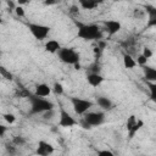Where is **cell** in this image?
<instances>
[{"label":"cell","instance_id":"1f68e13d","mask_svg":"<svg viewBox=\"0 0 156 156\" xmlns=\"http://www.w3.org/2000/svg\"><path fill=\"white\" fill-rule=\"evenodd\" d=\"M6 132H7V127L0 123V136H4Z\"/></svg>","mask_w":156,"mask_h":156},{"label":"cell","instance_id":"d6a6232c","mask_svg":"<svg viewBox=\"0 0 156 156\" xmlns=\"http://www.w3.org/2000/svg\"><path fill=\"white\" fill-rule=\"evenodd\" d=\"M6 4H7V6H9V9H10V10H15L16 5H15L13 0H6Z\"/></svg>","mask_w":156,"mask_h":156},{"label":"cell","instance_id":"2e32d148","mask_svg":"<svg viewBox=\"0 0 156 156\" xmlns=\"http://www.w3.org/2000/svg\"><path fill=\"white\" fill-rule=\"evenodd\" d=\"M123 65H124L126 68L132 69V68H134L136 66V62L129 54H123Z\"/></svg>","mask_w":156,"mask_h":156},{"label":"cell","instance_id":"ab89813d","mask_svg":"<svg viewBox=\"0 0 156 156\" xmlns=\"http://www.w3.org/2000/svg\"><path fill=\"white\" fill-rule=\"evenodd\" d=\"M2 23V18H1V16H0V24Z\"/></svg>","mask_w":156,"mask_h":156},{"label":"cell","instance_id":"7a4b0ae2","mask_svg":"<svg viewBox=\"0 0 156 156\" xmlns=\"http://www.w3.org/2000/svg\"><path fill=\"white\" fill-rule=\"evenodd\" d=\"M26 96L30 104V111H29L30 115H39V113H43L48 110L55 108V104L52 101L45 99V98L38 96V95L32 94V93H27Z\"/></svg>","mask_w":156,"mask_h":156},{"label":"cell","instance_id":"4fadbf2b","mask_svg":"<svg viewBox=\"0 0 156 156\" xmlns=\"http://www.w3.org/2000/svg\"><path fill=\"white\" fill-rule=\"evenodd\" d=\"M44 48H45V51H46V52L57 54V51L61 49V44H60L57 40H55V39H50V40H48V41L45 43Z\"/></svg>","mask_w":156,"mask_h":156},{"label":"cell","instance_id":"4dcf8cb0","mask_svg":"<svg viewBox=\"0 0 156 156\" xmlns=\"http://www.w3.org/2000/svg\"><path fill=\"white\" fill-rule=\"evenodd\" d=\"M79 123H80L82 128H84V129H91V128H93V127H91V126H90V124H89V123H88V122H87L84 118H82Z\"/></svg>","mask_w":156,"mask_h":156},{"label":"cell","instance_id":"8fae6325","mask_svg":"<svg viewBox=\"0 0 156 156\" xmlns=\"http://www.w3.org/2000/svg\"><path fill=\"white\" fill-rule=\"evenodd\" d=\"M34 94L38 96H41V98H46L51 94V87L48 85L46 83H39L35 85Z\"/></svg>","mask_w":156,"mask_h":156},{"label":"cell","instance_id":"e575fe53","mask_svg":"<svg viewBox=\"0 0 156 156\" xmlns=\"http://www.w3.org/2000/svg\"><path fill=\"white\" fill-rule=\"evenodd\" d=\"M16 1H17V4H18L20 6H23V5H26V4L29 2V0H16Z\"/></svg>","mask_w":156,"mask_h":156},{"label":"cell","instance_id":"5bb4252c","mask_svg":"<svg viewBox=\"0 0 156 156\" xmlns=\"http://www.w3.org/2000/svg\"><path fill=\"white\" fill-rule=\"evenodd\" d=\"M143 71H144V77L147 82H156V69L151 66H143Z\"/></svg>","mask_w":156,"mask_h":156},{"label":"cell","instance_id":"836d02e7","mask_svg":"<svg viewBox=\"0 0 156 156\" xmlns=\"http://www.w3.org/2000/svg\"><path fill=\"white\" fill-rule=\"evenodd\" d=\"M44 4L45 5H55V4H57V0H44Z\"/></svg>","mask_w":156,"mask_h":156},{"label":"cell","instance_id":"f546056e","mask_svg":"<svg viewBox=\"0 0 156 156\" xmlns=\"http://www.w3.org/2000/svg\"><path fill=\"white\" fill-rule=\"evenodd\" d=\"M69 13H71V15H78V13H79V7H78L77 5H72V6L69 7Z\"/></svg>","mask_w":156,"mask_h":156},{"label":"cell","instance_id":"74e56055","mask_svg":"<svg viewBox=\"0 0 156 156\" xmlns=\"http://www.w3.org/2000/svg\"><path fill=\"white\" fill-rule=\"evenodd\" d=\"M104 1H105V0H94V2L96 4V6H98V5H100V4H102Z\"/></svg>","mask_w":156,"mask_h":156},{"label":"cell","instance_id":"4316f807","mask_svg":"<svg viewBox=\"0 0 156 156\" xmlns=\"http://www.w3.org/2000/svg\"><path fill=\"white\" fill-rule=\"evenodd\" d=\"M143 55L146 57V58H150L152 55H154V52H152V50L150 49V48H147V46H145L144 49H143Z\"/></svg>","mask_w":156,"mask_h":156},{"label":"cell","instance_id":"ac0fdd59","mask_svg":"<svg viewBox=\"0 0 156 156\" xmlns=\"http://www.w3.org/2000/svg\"><path fill=\"white\" fill-rule=\"evenodd\" d=\"M0 76L4 78V79H6V80H13V74L5 67V66H2V65H0Z\"/></svg>","mask_w":156,"mask_h":156},{"label":"cell","instance_id":"d590c367","mask_svg":"<svg viewBox=\"0 0 156 156\" xmlns=\"http://www.w3.org/2000/svg\"><path fill=\"white\" fill-rule=\"evenodd\" d=\"M6 149H7V151H9V152H12V154L16 151L15 146H10V145H6Z\"/></svg>","mask_w":156,"mask_h":156},{"label":"cell","instance_id":"d4e9b609","mask_svg":"<svg viewBox=\"0 0 156 156\" xmlns=\"http://www.w3.org/2000/svg\"><path fill=\"white\" fill-rule=\"evenodd\" d=\"M15 13L18 16V17H24V15H26V11H24V9L22 7V6H20V5H17L16 7H15Z\"/></svg>","mask_w":156,"mask_h":156},{"label":"cell","instance_id":"52a82bcc","mask_svg":"<svg viewBox=\"0 0 156 156\" xmlns=\"http://www.w3.org/2000/svg\"><path fill=\"white\" fill-rule=\"evenodd\" d=\"M78 124V121L72 117V115L66 111L62 106H60V115H58V126L62 128H72Z\"/></svg>","mask_w":156,"mask_h":156},{"label":"cell","instance_id":"ffe728a7","mask_svg":"<svg viewBox=\"0 0 156 156\" xmlns=\"http://www.w3.org/2000/svg\"><path fill=\"white\" fill-rule=\"evenodd\" d=\"M55 108H51V110H48V111H45V112H43V118L45 119V121H50V119H52L54 117H55Z\"/></svg>","mask_w":156,"mask_h":156},{"label":"cell","instance_id":"8d00e7d4","mask_svg":"<svg viewBox=\"0 0 156 156\" xmlns=\"http://www.w3.org/2000/svg\"><path fill=\"white\" fill-rule=\"evenodd\" d=\"M73 66H74V68H76L77 71H78V69H80V63H79V62H78V63H74Z\"/></svg>","mask_w":156,"mask_h":156},{"label":"cell","instance_id":"7402d4cb","mask_svg":"<svg viewBox=\"0 0 156 156\" xmlns=\"http://www.w3.org/2000/svg\"><path fill=\"white\" fill-rule=\"evenodd\" d=\"M12 143H13L15 146H22V145L26 144V139L23 136H15L12 139Z\"/></svg>","mask_w":156,"mask_h":156},{"label":"cell","instance_id":"484cf974","mask_svg":"<svg viewBox=\"0 0 156 156\" xmlns=\"http://www.w3.org/2000/svg\"><path fill=\"white\" fill-rule=\"evenodd\" d=\"M133 16L136 17V18H143L145 16V10H141V9H135L134 12H133Z\"/></svg>","mask_w":156,"mask_h":156},{"label":"cell","instance_id":"9c48e42d","mask_svg":"<svg viewBox=\"0 0 156 156\" xmlns=\"http://www.w3.org/2000/svg\"><path fill=\"white\" fill-rule=\"evenodd\" d=\"M52 152H54V146L50 143H48L45 140H40L38 143V147L35 150L37 155H39V156H48V155H50Z\"/></svg>","mask_w":156,"mask_h":156},{"label":"cell","instance_id":"60d3db41","mask_svg":"<svg viewBox=\"0 0 156 156\" xmlns=\"http://www.w3.org/2000/svg\"><path fill=\"white\" fill-rule=\"evenodd\" d=\"M0 55H1V52H0Z\"/></svg>","mask_w":156,"mask_h":156},{"label":"cell","instance_id":"83f0119b","mask_svg":"<svg viewBox=\"0 0 156 156\" xmlns=\"http://www.w3.org/2000/svg\"><path fill=\"white\" fill-rule=\"evenodd\" d=\"M98 155L100 156H113V152L110 150H98Z\"/></svg>","mask_w":156,"mask_h":156},{"label":"cell","instance_id":"f1b7e54d","mask_svg":"<svg viewBox=\"0 0 156 156\" xmlns=\"http://www.w3.org/2000/svg\"><path fill=\"white\" fill-rule=\"evenodd\" d=\"M149 87H150V90H151V99L155 100V89H156L155 82H150V83H149Z\"/></svg>","mask_w":156,"mask_h":156},{"label":"cell","instance_id":"9a60e30c","mask_svg":"<svg viewBox=\"0 0 156 156\" xmlns=\"http://www.w3.org/2000/svg\"><path fill=\"white\" fill-rule=\"evenodd\" d=\"M143 126H144V121H143V119H138V118H136L135 123H134V124H133V126L127 130V132H128V138H129V139H133V138L135 136V134L141 129V127H143Z\"/></svg>","mask_w":156,"mask_h":156},{"label":"cell","instance_id":"6da1fadb","mask_svg":"<svg viewBox=\"0 0 156 156\" xmlns=\"http://www.w3.org/2000/svg\"><path fill=\"white\" fill-rule=\"evenodd\" d=\"M74 24L77 26V37L91 41V40H101L102 39V32L100 27L95 23H82L74 20Z\"/></svg>","mask_w":156,"mask_h":156},{"label":"cell","instance_id":"7c38bea8","mask_svg":"<svg viewBox=\"0 0 156 156\" xmlns=\"http://www.w3.org/2000/svg\"><path fill=\"white\" fill-rule=\"evenodd\" d=\"M96 104L104 111H110V110L113 108V102L108 98H106V96H98L96 98Z\"/></svg>","mask_w":156,"mask_h":156},{"label":"cell","instance_id":"44dd1931","mask_svg":"<svg viewBox=\"0 0 156 156\" xmlns=\"http://www.w3.org/2000/svg\"><path fill=\"white\" fill-rule=\"evenodd\" d=\"M2 118H4L7 123H10V124H12V123L16 122V116H15L13 113H10V112L4 113V115H2Z\"/></svg>","mask_w":156,"mask_h":156},{"label":"cell","instance_id":"cb8c5ba5","mask_svg":"<svg viewBox=\"0 0 156 156\" xmlns=\"http://www.w3.org/2000/svg\"><path fill=\"white\" fill-rule=\"evenodd\" d=\"M135 121H136V117L134 116V115H130L129 117H128V119H127V123H126V128H127V130L135 123Z\"/></svg>","mask_w":156,"mask_h":156},{"label":"cell","instance_id":"277c9868","mask_svg":"<svg viewBox=\"0 0 156 156\" xmlns=\"http://www.w3.org/2000/svg\"><path fill=\"white\" fill-rule=\"evenodd\" d=\"M71 102H72V107L74 110V112L79 116H83L87 111H89L93 106H94V102L88 100V99H82V98H77V96H73L71 98Z\"/></svg>","mask_w":156,"mask_h":156},{"label":"cell","instance_id":"5b68a950","mask_svg":"<svg viewBox=\"0 0 156 156\" xmlns=\"http://www.w3.org/2000/svg\"><path fill=\"white\" fill-rule=\"evenodd\" d=\"M28 29L30 34L37 39V40H44L50 33V27L45 24H39V23H28Z\"/></svg>","mask_w":156,"mask_h":156},{"label":"cell","instance_id":"d6986e66","mask_svg":"<svg viewBox=\"0 0 156 156\" xmlns=\"http://www.w3.org/2000/svg\"><path fill=\"white\" fill-rule=\"evenodd\" d=\"M51 91H54L56 95H62L63 94V87H62V84L58 83V82H55L54 85L51 87Z\"/></svg>","mask_w":156,"mask_h":156},{"label":"cell","instance_id":"603a6c76","mask_svg":"<svg viewBox=\"0 0 156 156\" xmlns=\"http://www.w3.org/2000/svg\"><path fill=\"white\" fill-rule=\"evenodd\" d=\"M147 61H149V58H146L143 54H140V55H138V57H136V63L138 65H140V66H145L146 63H147Z\"/></svg>","mask_w":156,"mask_h":156},{"label":"cell","instance_id":"f35d334b","mask_svg":"<svg viewBox=\"0 0 156 156\" xmlns=\"http://www.w3.org/2000/svg\"><path fill=\"white\" fill-rule=\"evenodd\" d=\"M113 1H116V2H119V1H124V0H113Z\"/></svg>","mask_w":156,"mask_h":156},{"label":"cell","instance_id":"e0dca14e","mask_svg":"<svg viewBox=\"0 0 156 156\" xmlns=\"http://www.w3.org/2000/svg\"><path fill=\"white\" fill-rule=\"evenodd\" d=\"M78 2L80 7L84 10H94L96 7V4L94 2V0H78Z\"/></svg>","mask_w":156,"mask_h":156},{"label":"cell","instance_id":"30bf717a","mask_svg":"<svg viewBox=\"0 0 156 156\" xmlns=\"http://www.w3.org/2000/svg\"><path fill=\"white\" fill-rule=\"evenodd\" d=\"M104 80H105V78L99 72H89L87 74V82H88V84L91 85V87H94V88L101 85Z\"/></svg>","mask_w":156,"mask_h":156},{"label":"cell","instance_id":"8992f818","mask_svg":"<svg viewBox=\"0 0 156 156\" xmlns=\"http://www.w3.org/2000/svg\"><path fill=\"white\" fill-rule=\"evenodd\" d=\"M83 118L91 127H98V126H101L102 123H105L106 116H105V112H102V111H87L83 115Z\"/></svg>","mask_w":156,"mask_h":156},{"label":"cell","instance_id":"3957f363","mask_svg":"<svg viewBox=\"0 0 156 156\" xmlns=\"http://www.w3.org/2000/svg\"><path fill=\"white\" fill-rule=\"evenodd\" d=\"M57 55H58V58H60L63 63H67V65L78 63L79 60H80L79 52H77V51H76L74 49H72V48H61V49L57 51Z\"/></svg>","mask_w":156,"mask_h":156},{"label":"cell","instance_id":"ba28073f","mask_svg":"<svg viewBox=\"0 0 156 156\" xmlns=\"http://www.w3.org/2000/svg\"><path fill=\"white\" fill-rule=\"evenodd\" d=\"M104 26H105V29H106V32H107L108 35H115V34H117L122 29L121 22L119 21H116V20L104 21Z\"/></svg>","mask_w":156,"mask_h":156}]
</instances>
